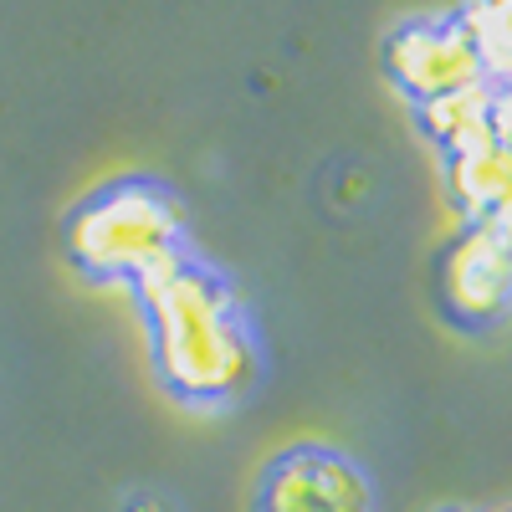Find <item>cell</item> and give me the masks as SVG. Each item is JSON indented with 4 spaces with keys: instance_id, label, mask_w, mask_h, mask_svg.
I'll return each mask as SVG.
<instances>
[{
    "instance_id": "cell-1",
    "label": "cell",
    "mask_w": 512,
    "mask_h": 512,
    "mask_svg": "<svg viewBox=\"0 0 512 512\" xmlns=\"http://www.w3.org/2000/svg\"><path fill=\"white\" fill-rule=\"evenodd\" d=\"M149 328V359L169 400L190 410H226L262 379V338L241 292L185 246L134 282Z\"/></svg>"
},
{
    "instance_id": "cell-2",
    "label": "cell",
    "mask_w": 512,
    "mask_h": 512,
    "mask_svg": "<svg viewBox=\"0 0 512 512\" xmlns=\"http://www.w3.org/2000/svg\"><path fill=\"white\" fill-rule=\"evenodd\" d=\"M62 251L88 282L134 287L185 251V210L149 175L108 180L67 210Z\"/></svg>"
},
{
    "instance_id": "cell-3",
    "label": "cell",
    "mask_w": 512,
    "mask_h": 512,
    "mask_svg": "<svg viewBox=\"0 0 512 512\" xmlns=\"http://www.w3.org/2000/svg\"><path fill=\"white\" fill-rule=\"evenodd\" d=\"M251 512H379V492L349 451L297 441L256 472Z\"/></svg>"
},
{
    "instance_id": "cell-4",
    "label": "cell",
    "mask_w": 512,
    "mask_h": 512,
    "mask_svg": "<svg viewBox=\"0 0 512 512\" xmlns=\"http://www.w3.org/2000/svg\"><path fill=\"white\" fill-rule=\"evenodd\" d=\"M379 67L395 82V93L410 98V108L487 82L477 41L466 36L456 16H410L390 26V36L379 47Z\"/></svg>"
},
{
    "instance_id": "cell-5",
    "label": "cell",
    "mask_w": 512,
    "mask_h": 512,
    "mask_svg": "<svg viewBox=\"0 0 512 512\" xmlns=\"http://www.w3.org/2000/svg\"><path fill=\"white\" fill-rule=\"evenodd\" d=\"M436 297L446 323L482 333L512 313V241L492 221H466L436 262Z\"/></svg>"
},
{
    "instance_id": "cell-6",
    "label": "cell",
    "mask_w": 512,
    "mask_h": 512,
    "mask_svg": "<svg viewBox=\"0 0 512 512\" xmlns=\"http://www.w3.org/2000/svg\"><path fill=\"white\" fill-rule=\"evenodd\" d=\"M446 195L461 221H502L512 210V154L497 139H482L461 154H446Z\"/></svg>"
},
{
    "instance_id": "cell-7",
    "label": "cell",
    "mask_w": 512,
    "mask_h": 512,
    "mask_svg": "<svg viewBox=\"0 0 512 512\" xmlns=\"http://www.w3.org/2000/svg\"><path fill=\"white\" fill-rule=\"evenodd\" d=\"M415 123H420V134L441 149V159L492 139V82H477V88H461V93H446V98H431V103H415Z\"/></svg>"
},
{
    "instance_id": "cell-8",
    "label": "cell",
    "mask_w": 512,
    "mask_h": 512,
    "mask_svg": "<svg viewBox=\"0 0 512 512\" xmlns=\"http://www.w3.org/2000/svg\"><path fill=\"white\" fill-rule=\"evenodd\" d=\"M451 16L477 41L487 82H512V0H456Z\"/></svg>"
},
{
    "instance_id": "cell-9",
    "label": "cell",
    "mask_w": 512,
    "mask_h": 512,
    "mask_svg": "<svg viewBox=\"0 0 512 512\" xmlns=\"http://www.w3.org/2000/svg\"><path fill=\"white\" fill-rule=\"evenodd\" d=\"M492 139L512 154V82H492Z\"/></svg>"
},
{
    "instance_id": "cell-10",
    "label": "cell",
    "mask_w": 512,
    "mask_h": 512,
    "mask_svg": "<svg viewBox=\"0 0 512 512\" xmlns=\"http://www.w3.org/2000/svg\"><path fill=\"white\" fill-rule=\"evenodd\" d=\"M436 512H466V507H436Z\"/></svg>"
},
{
    "instance_id": "cell-11",
    "label": "cell",
    "mask_w": 512,
    "mask_h": 512,
    "mask_svg": "<svg viewBox=\"0 0 512 512\" xmlns=\"http://www.w3.org/2000/svg\"><path fill=\"white\" fill-rule=\"evenodd\" d=\"M497 512H512V507H497Z\"/></svg>"
}]
</instances>
